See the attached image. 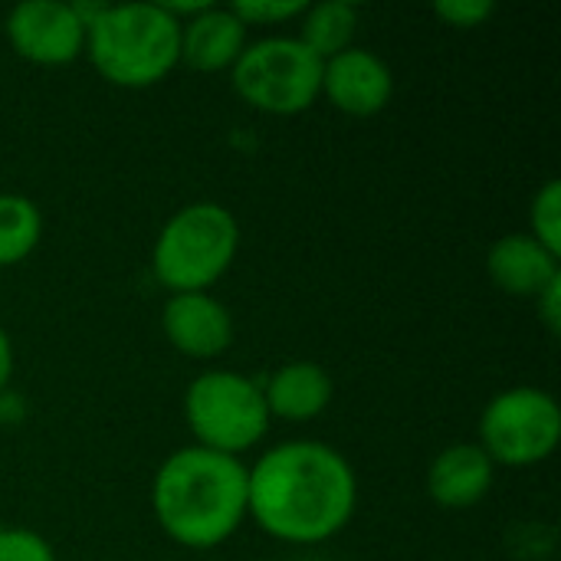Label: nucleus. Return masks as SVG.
<instances>
[{
	"instance_id": "obj_3",
	"label": "nucleus",
	"mask_w": 561,
	"mask_h": 561,
	"mask_svg": "<svg viewBox=\"0 0 561 561\" xmlns=\"http://www.w3.org/2000/svg\"><path fill=\"white\" fill-rule=\"evenodd\" d=\"M85 53L118 89H151L181 66V23L164 3H79Z\"/></svg>"
},
{
	"instance_id": "obj_13",
	"label": "nucleus",
	"mask_w": 561,
	"mask_h": 561,
	"mask_svg": "<svg viewBox=\"0 0 561 561\" xmlns=\"http://www.w3.org/2000/svg\"><path fill=\"white\" fill-rule=\"evenodd\" d=\"M263 385V401L270 417L283 424H309L322 417L335 398L332 375L309 358H296L279 365Z\"/></svg>"
},
{
	"instance_id": "obj_14",
	"label": "nucleus",
	"mask_w": 561,
	"mask_h": 561,
	"mask_svg": "<svg viewBox=\"0 0 561 561\" xmlns=\"http://www.w3.org/2000/svg\"><path fill=\"white\" fill-rule=\"evenodd\" d=\"M559 253L546 250L529 233H506L486 253V273L493 286L516 299H536L561 276Z\"/></svg>"
},
{
	"instance_id": "obj_17",
	"label": "nucleus",
	"mask_w": 561,
	"mask_h": 561,
	"mask_svg": "<svg viewBox=\"0 0 561 561\" xmlns=\"http://www.w3.org/2000/svg\"><path fill=\"white\" fill-rule=\"evenodd\" d=\"M529 237L561 256V181L549 178L529 204Z\"/></svg>"
},
{
	"instance_id": "obj_8",
	"label": "nucleus",
	"mask_w": 561,
	"mask_h": 561,
	"mask_svg": "<svg viewBox=\"0 0 561 561\" xmlns=\"http://www.w3.org/2000/svg\"><path fill=\"white\" fill-rule=\"evenodd\" d=\"M3 33L10 49L33 66H69L85 53V20L79 3L62 0H23L7 20Z\"/></svg>"
},
{
	"instance_id": "obj_18",
	"label": "nucleus",
	"mask_w": 561,
	"mask_h": 561,
	"mask_svg": "<svg viewBox=\"0 0 561 561\" xmlns=\"http://www.w3.org/2000/svg\"><path fill=\"white\" fill-rule=\"evenodd\" d=\"M240 23L250 26H283L302 16L306 3L302 0H247V3H233L230 7Z\"/></svg>"
},
{
	"instance_id": "obj_2",
	"label": "nucleus",
	"mask_w": 561,
	"mask_h": 561,
	"mask_svg": "<svg viewBox=\"0 0 561 561\" xmlns=\"http://www.w3.org/2000/svg\"><path fill=\"white\" fill-rule=\"evenodd\" d=\"M161 533L191 552L230 542L247 523V463L197 444L168 454L151 480Z\"/></svg>"
},
{
	"instance_id": "obj_10",
	"label": "nucleus",
	"mask_w": 561,
	"mask_h": 561,
	"mask_svg": "<svg viewBox=\"0 0 561 561\" xmlns=\"http://www.w3.org/2000/svg\"><path fill=\"white\" fill-rule=\"evenodd\" d=\"M161 332L174 352L194 362L220 358L233 345V316L214 293H174L161 306Z\"/></svg>"
},
{
	"instance_id": "obj_6",
	"label": "nucleus",
	"mask_w": 561,
	"mask_h": 561,
	"mask_svg": "<svg viewBox=\"0 0 561 561\" xmlns=\"http://www.w3.org/2000/svg\"><path fill=\"white\" fill-rule=\"evenodd\" d=\"M233 92L256 112L289 118L309 112L322 95V59L296 36H263L247 43L230 69Z\"/></svg>"
},
{
	"instance_id": "obj_9",
	"label": "nucleus",
	"mask_w": 561,
	"mask_h": 561,
	"mask_svg": "<svg viewBox=\"0 0 561 561\" xmlns=\"http://www.w3.org/2000/svg\"><path fill=\"white\" fill-rule=\"evenodd\" d=\"M329 105L352 118H371L388 108L394 95V72L391 66L365 49L348 46L345 53L322 62V92Z\"/></svg>"
},
{
	"instance_id": "obj_23",
	"label": "nucleus",
	"mask_w": 561,
	"mask_h": 561,
	"mask_svg": "<svg viewBox=\"0 0 561 561\" xmlns=\"http://www.w3.org/2000/svg\"><path fill=\"white\" fill-rule=\"evenodd\" d=\"M13 365H16V355H13V342L7 335V329L0 325V391L10 388V378H13Z\"/></svg>"
},
{
	"instance_id": "obj_12",
	"label": "nucleus",
	"mask_w": 561,
	"mask_h": 561,
	"mask_svg": "<svg viewBox=\"0 0 561 561\" xmlns=\"http://www.w3.org/2000/svg\"><path fill=\"white\" fill-rule=\"evenodd\" d=\"M250 43V30L230 7L204 3L181 23V66L194 72H230Z\"/></svg>"
},
{
	"instance_id": "obj_19",
	"label": "nucleus",
	"mask_w": 561,
	"mask_h": 561,
	"mask_svg": "<svg viewBox=\"0 0 561 561\" xmlns=\"http://www.w3.org/2000/svg\"><path fill=\"white\" fill-rule=\"evenodd\" d=\"M0 561H59L53 546L23 526H0Z\"/></svg>"
},
{
	"instance_id": "obj_1",
	"label": "nucleus",
	"mask_w": 561,
	"mask_h": 561,
	"mask_svg": "<svg viewBox=\"0 0 561 561\" xmlns=\"http://www.w3.org/2000/svg\"><path fill=\"white\" fill-rule=\"evenodd\" d=\"M358 510V473L325 440H283L247 467V519L283 546H322Z\"/></svg>"
},
{
	"instance_id": "obj_15",
	"label": "nucleus",
	"mask_w": 561,
	"mask_h": 561,
	"mask_svg": "<svg viewBox=\"0 0 561 561\" xmlns=\"http://www.w3.org/2000/svg\"><path fill=\"white\" fill-rule=\"evenodd\" d=\"M358 33V7L348 0H325V3H306L299 16V33L296 39L316 56V59H332L355 46Z\"/></svg>"
},
{
	"instance_id": "obj_11",
	"label": "nucleus",
	"mask_w": 561,
	"mask_h": 561,
	"mask_svg": "<svg viewBox=\"0 0 561 561\" xmlns=\"http://www.w3.org/2000/svg\"><path fill=\"white\" fill-rule=\"evenodd\" d=\"M496 483V463L477 440H460L444 447L427 467V496L440 510H473Z\"/></svg>"
},
{
	"instance_id": "obj_22",
	"label": "nucleus",
	"mask_w": 561,
	"mask_h": 561,
	"mask_svg": "<svg viewBox=\"0 0 561 561\" xmlns=\"http://www.w3.org/2000/svg\"><path fill=\"white\" fill-rule=\"evenodd\" d=\"M26 421V401L16 394V391H0V424L10 427V424H23Z\"/></svg>"
},
{
	"instance_id": "obj_4",
	"label": "nucleus",
	"mask_w": 561,
	"mask_h": 561,
	"mask_svg": "<svg viewBox=\"0 0 561 561\" xmlns=\"http://www.w3.org/2000/svg\"><path fill=\"white\" fill-rule=\"evenodd\" d=\"M240 253V224L217 201L178 207L154 237L151 273L174 293H210Z\"/></svg>"
},
{
	"instance_id": "obj_21",
	"label": "nucleus",
	"mask_w": 561,
	"mask_h": 561,
	"mask_svg": "<svg viewBox=\"0 0 561 561\" xmlns=\"http://www.w3.org/2000/svg\"><path fill=\"white\" fill-rule=\"evenodd\" d=\"M533 302H536V312H539L542 325L549 329V335H559L561 332V276L552 283V286H546Z\"/></svg>"
},
{
	"instance_id": "obj_16",
	"label": "nucleus",
	"mask_w": 561,
	"mask_h": 561,
	"mask_svg": "<svg viewBox=\"0 0 561 561\" xmlns=\"http://www.w3.org/2000/svg\"><path fill=\"white\" fill-rule=\"evenodd\" d=\"M43 240V210L23 194H0V270L20 266Z\"/></svg>"
},
{
	"instance_id": "obj_5",
	"label": "nucleus",
	"mask_w": 561,
	"mask_h": 561,
	"mask_svg": "<svg viewBox=\"0 0 561 561\" xmlns=\"http://www.w3.org/2000/svg\"><path fill=\"white\" fill-rule=\"evenodd\" d=\"M184 424L197 447L240 460L247 450L263 444L273 417L256 378L210 368L201 371L184 391Z\"/></svg>"
},
{
	"instance_id": "obj_20",
	"label": "nucleus",
	"mask_w": 561,
	"mask_h": 561,
	"mask_svg": "<svg viewBox=\"0 0 561 561\" xmlns=\"http://www.w3.org/2000/svg\"><path fill=\"white\" fill-rule=\"evenodd\" d=\"M493 13H496L493 0H437L434 3V16L454 30H477L490 23Z\"/></svg>"
},
{
	"instance_id": "obj_7",
	"label": "nucleus",
	"mask_w": 561,
	"mask_h": 561,
	"mask_svg": "<svg viewBox=\"0 0 561 561\" xmlns=\"http://www.w3.org/2000/svg\"><path fill=\"white\" fill-rule=\"evenodd\" d=\"M480 447L496 467H539L561 444V408L556 394L536 385H516L493 394L480 414Z\"/></svg>"
}]
</instances>
